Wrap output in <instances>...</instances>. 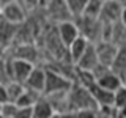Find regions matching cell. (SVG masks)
<instances>
[{
    "label": "cell",
    "instance_id": "6da1fadb",
    "mask_svg": "<svg viewBox=\"0 0 126 118\" xmlns=\"http://www.w3.org/2000/svg\"><path fill=\"white\" fill-rule=\"evenodd\" d=\"M98 107L99 105L87 87H71V90L68 91V110H73V112H79L84 109L98 110Z\"/></svg>",
    "mask_w": 126,
    "mask_h": 118
},
{
    "label": "cell",
    "instance_id": "7a4b0ae2",
    "mask_svg": "<svg viewBox=\"0 0 126 118\" xmlns=\"http://www.w3.org/2000/svg\"><path fill=\"white\" fill-rule=\"evenodd\" d=\"M73 87V80L68 76H63L58 71L50 69L46 66V87L43 94H57V93H66Z\"/></svg>",
    "mask_w": 126,
    "mask_h": 118
},
{
    "label": "cell",
    "instance_id": "3957f363",
    "mask_svg": "<svg viewBox=\"0 0 126 118\" xmlns=\"http://www.w3.org/2000/svg\"><path fill=\"white\" fill-rule=\"evenodd\" d=\"M35 68V63H32L29 60H22V58H10L8 60V71H10V79L14 82H21L25 84L29 74L32 73V69Z\"/></svg>",
    "mask_w": 126,
    "mask_h": 118
},
{
    "label": "cell",
    "instance_id": "277c9868",
    "mask_svg": "<svg viewBox=\"0 0 126 118\" xmlns=\"http://www.w3.org/2000/svg\"><path fill=\"white\" fill-rule=\"evenodd\" d=\"M44 10H46L50 21H54L57 24L65 22V21H71L74 17L69 6H68V3H66V0H50L44 6Z\"/></svg>",
    "mask_w": 126,
    "mask_h": 118
},
{
    "label": "cell",
    "instance_id": "5b68a950",
    "mask_svg": "<svg viewBox=\"0 0 126 118\" xmlns=\"http://www.w3.org/2000/svg\"><path fill=\"white\" fill-rule=\"evenodd\" d=\"M2 16L6 19V21L16 24V25H21V24L27 19V10L22 3L16 2V0H11L6 5H3L2 8Z\"/></svg>",
    "mask_w": 126,
    "mask_h": 118
},
{
    "label": "cell",
    "instance_id": "8992f818",
    "mask_svg": "<svg viewBox=\"0 0 126 118\" xmlns=\"http://www.w3.org/2000/svg\"><path fill=\"white\" fill-rule=\"evenodd\" d=\"M94 47H96V54H98L99 63L104 66L112 68L113 61L117 58V54H118V46L112 41H99L98 44H94Z\"/></svg>",
    "mask_w": 126,
    "mask_h": 118
},
{
    "label": "cell",
    "instance_id": "52a82bcc",
    "mask_svg": "<svg viewBox=\"0 0 126 118\" xmlns=\"http://www.w3.org/2000/svg\"><path fill=\"white\" fill-rule=\"evenodd\" d=\"M121 11H123V5H121L120 0H104L99 19L107 24H115L120 21Z\"/></svg>",
    "mask_w": 126,
    "mask_h": 118
},
{
    "label": "cell",
    "instance_id": "ba28073f",
    "mask_svg": "<svg viewBox=\"0 0 126 118\" xmlns=\"http://www.w3.org/2000/svg\"><path fill=\"white\" fill-rule=\"evenodd\" d=\"M57 33H58V36H60L62 43L68 47L71 43L80 35V30H79L77 24L71 19V21H65V22L57 24Z\"/></svg>",
    "mask_w": 126,
    "mask_h": 118
},
{
    "label": "cell",
    "instance_id": "9c48e42d",
    "mask_svg": "<svg viewBox=\"0 0 126 118\" xmlns=\"http://www.w3.org/2000/svg\"><path fill=\"white\" fill-rule=\"evenodd\" d=\"M24 85L27 88H32L43 94L44 93V87H46V66H35Z\"/></svg>",
    "mask_w": 126,
    "mask_h": 118
},
{
    "label": "cell",
    "instance_id": "30bf717a",
    "mask_svg": "<svg viewBox=\"0 0 126 118\" xmlns=\"http://www.w3.org/2000/svg\"><path fill=\"white\" fill-rule=\"evenodd\" d=\"M87 88L90 90V93L93 94L94 101L98 102V105L99 107H109V105H113V99H115V93L113 91H109V90L102 88L96 84V82H93L90 87H87Z\"/></svg>",
    "mask_w": 126,
    "mask_h": 118
},
{
    "label": "cell",
    "instance_id": "8fae6325",
    "mask_svg": "<svg viewBox=\"0 0 126 118\" xmlns=\"http://www.w3.org/2000/svg\"><path fill=\"white\" fill-rule=\"evenodd\" d=\"M96 84L102 87V88L109 90V91H113L115 93L120 87H123V79H121L115 71H112V68L107 69L102 76H99L96 79Z\"/></svg>",
    "mask_w": 126,
    "mask_h": 118
},
{
    "label": "cell",
    "instance_id": "7c38bea8",
    "mask_svg": "<svg viewBox=\"0 0 126 118\" xmlns=\"http://www.w3.org/2000/svg\"><path fill=\"white\" fill-rule=\"evenodd\" d=\"M88 46H90V39L85 38L84 35H79V36L68 46L69 61L73 63V65H76V63L79 61V58L84 55V52L87 50V47H88Z\"/></svg>",
    "mask_w": 126,
    "mask_h": 118
},
{
    "label": "cell",
    "instance_id": "4fadbf2b",
    "mask_svg": "<svg viewBox=\"0 0 126 118\" xmlns=\"http://www.w3.org/2000/svg\"><path fill=\"white\" fill-rule=\"evenodd\" d=\"M99 65V60H98V54H96V47L94 44L90 43V46L87 47V50L84 52L79 61L76 63L77 69H84V71H93L96 66Z\"/></svg>",
    "mask_w": 126,
    "mask_h": 118
},
{
    "label": "cell",
    "instance_id": "5bb4252c",
    "mask_svg": "<svg viewBox=\"0 0 126 118\" xmlns=\"http://www.w3.org/2000/svg\"><path fill=\"white\" fill-rule=\"evenodd\" d=\"M19 25L6 21L2 14H0V46H6L11 41H14L16 33H17Z\"/></svg>",
    "mask_w": 126,
    "mask_h": 118
},
{
    "label": "cell",
    "instance_id": "9a60e30c",
    "mask_svg": "<svg viewBox=\"0 0 126 118\" xmlns=\"http://www.w3.org/2000/svg\"><path fill=\"white\" fill-rule=\"evenodd\" d=\"M14 58H22V60H29L32 63H35L38 60V50L32 43H22V44L16 46Z\"/></svg>",
    "mask_w": 126,
    "mask_h": 118
},
{
    "label": "cell",
    "instance_id": "2e32d148",
    "mask_svg": "<svg viewBox=\"0 0 126 118\" xmlns=\"http://www.w3.org/2000/svg\"><path fill=\"white\" fill-rule=\"evenodd\" d=\"M32 112H33V118H50L55 109L47 98H39L38 102L32 107Z\"/></svg>",
    "mask_w": 126,
    "mask_h": 118
},
{
    "label": "cell",
    "instance_id": "e0dca14e",
    "mask_svg": "<svg viewBox=\"0 0 126 118\" xmlns=\"http://www.w3.org/2000/svg\"><path fill=\"white\" fill-rule=\"evenodd\" d=\"M39 98H41V93L39 91H35V90L25 87L24 93L19 96V99L16 101V105H17V107H33L38 102Z\"/></svg>",
    "mask_w": 126,
    "mask_h": 118
},
{
    "label": "cell",
    "instance_id": "ac0fdd59",
    "mask_svg": "<svg viewBox=\"0 0 126 118\" xmlns=\"http://www.w3.org/2000/svg\"><path fill=\"white\" fill-rule=\"evenodd\" d=\"M25 90V85L21 84V82H14V80H10L6 84V91H8V101L10 102H16L19 99V96L24 93Z\"/></svg>",
    "mask_w": 126,
    "mask_h": 118
},
{
    "label": "cell",
    "instance_id": "d6986e66",
    "mask_svg": "<svg viewBox=\"0 0 126 118\" xmlns=\"http://www.w3.org/2000/svg\"><path fill=\"white\" fill-rule=\"evenodd\" d=\"M102 3H104V0H88L82 16H87V17H99Z\"/></svg>",
    "mask_w": 126,
    "mask_h": 118
},
{
    "label": "cell",
    "instance_id": "ffe728a7",
    "mask_svg": "<svg viewBox=\"0 0 126 118\" xmlns=\"http://www.w3.org/2000/svg\"><path fill=\"white\" fill-rule=\"evenodd\" d=\"M66 3H68V6H69V10H71L74 17H79V16H82V13H84L88 0H66Z\"/></svg>",
    "mask_w": 126,
    "mask_h": 118
},
{
    "label": "cell",
    "instance_id": "44dd1931",
    "mask_svg": "<svg viewBox=\"0 0 126 118\" xmlns=\"http://www.w3.org/2000/svg\"><path fill=\"white\" fill-rule=\"evenodd\" d=\"M113 105L120 109H126V87H120L115 91V99H113Z\"/></svg>",
    "mask_w": 126,
    "mask_h": 118
},
{
    "label": "cell",
    "instance_id": "7402d4cb",
    "mask_svg": "<svg viewBox=\"0 0 126 118\" xmlns=\"http://www.w3.org/2000/svg\"><path fill=\"white\" fill-rule=\"evenodd\" d=\"M10 79V71H8V60L0 57V84H8Z\"/></svg>",
    "mask_w": 126,
    "mask_h": 118
},
{
    "label": "cell",
    "instance_id": "603a6c76",
    "mask_svg": "<svg viewBox=\"0 0 126 118\" xmlns=\"http://www.w3.org/2000/svg\"><path fill=\"white\" fill-rule=\"evenodd\" d=\"M13 118H33L32 107H19L16 110V113L13 115Z\"/></svg>",
    "mask_w": 126,
    "mask_h": 118
},
{
    "label": "cell",
    "instance_id": "cb8c5ba5",
    "mask_svg": "<svg viewBox=\"0 0 126 118\" xmlns=\"http://www.w3.org/2000/svg\"><path fill=\"white\" fill-rule=\"evenodd\" d=\"M76 118H96V110L92 109H84L76 112Z\"/></svg>",
    "mask_w": 126,
    "mask_h": 118
},
{
    "label": "cell",
    "instance_id": "d4e9b609",
    "mask_svg": "<svg viewBox=\"0 0 126 118\" xmlns=\"http://www.w3.org/2000/svg\"><path fill=\"white\" fill-rule=\"evenodd\" d=\"M22 5L25 6L27 11H32L39 6V0H22Z\"/></svg>",
    "mask_w": 126,
    "mask_h": 118
},
{
    "label": "cell",
    "instance_id": "484cf974",
    "mask_svg": "<svg viewBox=\"0 0 126 118\" xmlns=\"http://www.w3.org/2000/svg\"><path fill=\"white\" fill-rule=\"evenodd\" d=\"M0 102H8V91H6V84H0Z\"/></svg>",
    "mask_w": 126,
    "mask_h": 118
},
{
    "label": "cell",
    "instance_id": "4316f807",
    "mask_svg": "<svg viewBox=\"0 0 126 118\" xmlns=\"http://www.w3.org/2000/svg\"><path fill=\"white\" fill-rule=\"evenodd\" d=\"M62 118H76V112H73V110H65V112H62Z\"/></svg>",
    "mask_w": 126,
    "mask_h": 118
},
{
    "label": "cell",
    "instance_id": "83f0119b",
    "mask_svg": "<svg viewBox=\"0 0 126 118\" xmlns=\"http://www.w3.org/2000/svg\"><path fill=\"white\" fill-rule=\"evenodd\" d=\"M120 22L126 27V6H123V11H121V16H120Z\"/></svg>",
    "mask_w": 126,
    "mask_h": 118
},
{
    "label": "cell",
    "instance_id": "f1b7e54d",
    "mask_svg": "<svg viewBox=\"0 0 126 118\" xmlns=\"http://www.w3.org/2000/svg\"><path fill=\"white\" fill-rule=\"evenodd\" d=\"M50 118H62V112H57V110H55V112L52 113V117Z\"/></svg>",
    "mask_w": 126,
    "mask_h": 118
},
{
    "label": "cell",
    "instance_id": "f546056e",
    "mask_svg": "<svg viewBox=\"0 0 126 118\" xmlns=\"http://www.w3.org/2000/svg\"><path fill=\"white\" fill-rule=\"evenodd\" d=\"M49 2H50V0H39V6H43V8H44V6H46Z\"/></svg>",
    "mask_w": 126,
    "mask_h": 118
},
{
    "label": "cell",
    "instance_id": "4dcf8cb0",
    "mask_svg": "<svg viewBox=\"0 0 126 118\" xmlns=\"http://www.w3.org/2000/svg\"><path fill=\"white\" fill-rule=\"evenodd\" d=\"M2 109H3V102H0V112H2Z\"/></svg>",
    "mask_w": 126,
    "mask_h": 118
},
{
    "label": "cell",
    "instance_id": "1f68e13d",
    "mask_svg": "<svg viewBox=\"0 0 126 118\" xmlns=\"http://www.w3.org/2000/svg\"><path fill=\"white\" fill-rule=\"evenodd\" d=\"M2 8H3V5H2V2H0V14H2Z\"/></svg>",
    "mask_w": 126,
    "mask_h": 118
},
{
    "label": "cell",
    "instance_id": "d6a6232c",
    "mask_svg": "<svg viewBox=\"0 0 126 118\" xmlns=\"http://www.w3.org/2000/svg\"><path fill=\"white\" fill-rule=\"evenodd\" d=\"M0 118H5V117H3V113H2V112H0Z\"/></svg>",
    "mask_w": 126,
    "mask_h": 118
},
{
    "label": "cell",
    "instance_id": "836d02e7",
    "mask_svg": "<svg viewBox=\"0 0 126 118\" xmlns=\"http://www.w3.org/2000/svg\"><path fill=\"white\" fill-rule=\"evenodd\" d=\"M123 85H125V87H126V79H125V82H123Z\"/></svg>",
    "mask_w": 126,
    "mask_h": 118
},
{
    "label": "cell",
    "instance_id": "e575fe53",
    "mask_svg": "<svg viewBox=\"0 0 126 118\" xmlns=\"http://www.w3.org/2000/svg\"><path fill=\"white\" fill-rule=\"evenodd\" d=\"M16 2H19V3H22V0H16Z\"/></svg>",
    "mask_w": 126,
    "mask_h": 118
}]
</instances>
